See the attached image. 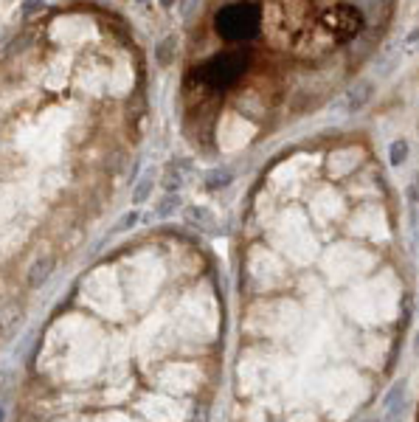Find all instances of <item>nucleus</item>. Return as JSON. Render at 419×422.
<instances>
[{
    "mask_svg": "<svg viewBox=\"0 0 419 422\" xmlns=\"http://www.w3.org/2000/svg\"><path fill=\"white\" fill-rule=\"evenodd\" d=\"M214 26L231 42L254 39L259 34V26H262V9L257 3H248V0L245 3H231V6L217 12Z\"/></svg>",
    "mask_w": 419,
    "mask_h": 422,
    "instance_id": "obj_1",
    "label": "nucleus"
},
{
    "mask_svg": "<svg viewBox=\"0 0 419 422\" xmlns=\"http://www.w3.org/2000/svg\"><path fill=\"white\" fill-rule=\"evenodd\" d=\"M248 62H250L248 51H225V54H217V57L208 59L200 68V76H203L205 84H212V88H217V91H225V88H231V84L239 82Z\"/></svg>",
    "mask_w": 419,
    "mask_h": 422,
    "instance_id": "obj_2",
    "label": "nucleus"
},
{
    "mask_svg": "<svg viewBox=\"0 0 419 422\" xmlns=\"http://www.w3.org/2000/svg\"><path fill=\"white\" fill-rule=\"evenodd\" d=\"M192 175H194L192 158H172L163 166L160 186H163V192H183V186L192 181Z\"/></svg>",
    "mask_w": 419,
    "mask_h": 422,
    "instance_id": "obj_3",
    "label": "nucleus"
},
{
    "mask_svg": "<svg viewBox=\"0 0 419 422\" xmlns=\"http://www.w3.org/2000/svg\"><path fill=\"white\" fill-rule=\"evenodd\" d=\"M54 270H57V257L54 253H39L26 270V287L28 290H39L54 276Z\"/></svg>",
    "mask_w": 419,
    "mask_h": 422,
    "instance_id": "obj_4",
    "label": "nucleus"
},
{
    "mask_svg": "<svg viewBox=\"0 0 419 422\" xmlns=\"http://www.w3.org/2000/svg\"><path fill=\"white\" fill-rule=\"evenodd\" d=\"M183 220H186V226H192L194 231L217 234V217H214V211L208 208V205H186V208H183Z\"/></svg>",
    "mask_w": 419,
    "mask_h": 422,
    "instance_id": "obj_5",
    "label": "nucleus"
},
{
    "mask_svg": "<svg viewBox=\"0 0 419 422\" xmlns=\"http://www.w3.org/2000/svg\"><path fill=\"white\" fill-rule=\"evenodd\" d=\"M26 318V304L12 299V302H3L0 304V338H9Z\"/></svg>",
    "mask_w": 419,
    "mask_h": 422,
    "instance_id": "obj_6",
    "label": "nucleus"
},
{
    "mask_svg": "<svg viewBox=\"0 0 419 422\" xmlns=\"http://www.w3.org/2000/svg\"><path fill=\"white\" fill-rule=\"evenodd\" d=\"M332 26H335V31H338V39H349V37L357 34L363 20H360L355 6H338V12H335V17H332Z\"/></svg>",
    "mask_w": 419,
    "mask_h": 422,
    "instance_id": "obj_7",
    "label": "nucleus"
},
{
    "mask_svg": "<svg viewBox=\"0 0 419 422\" xmlns=\"http://www.w3.org/2000/svg\"><path fill=\"white\" fill-rule=\"evenodd\" d=\"M234 181H236V172H234L231 166H214V169H205L203 178H200V183H203L205 192H223V189L234 186Z\"/></svg>",
    "mask_w": 419,
    "mask_h": 422,
    "instance_id": "obj_8",
    "label": "nucleus"
},
{
    "mask_svg": "<svg viewBox=\"0 0 419 422\" xmlns=\"http://www.w3.org/2000/svg\"><path fill=\"white\" fill-rule=\"evenodd\" d=\"M371 96H374V84L369 82V79H360V82H355L352 88H349V93H346V113H360L369 102H371Z\"/></svg>",
    "mask_w": 419,
    "mask_h": 422,
    "instance_id": "obj_9",
    "label": "nucleus"
},
{
    "mask_svg": "<svg viewBox=\"0 0 419 422\" xmlns=\"http://www.w3.org/2000/svg\"><path fill=\"white\" fill-rule=\"evenodd\" d=\"M175 57H178V37H175V34L160 37V39L155 42V62H158L160 68H169V65L175 62Z\"/></svg>",
    "mask_w": 419,
    "mask_h": 422,
    "instance_id": "obj_10",
    "label": "nucleus"
},
{
    "mask_svg": "<svg viewBox=\"0 0 419 422\" xmlns=\"http://www.w3.org/2000/svg\"><path fill=\"white\" fill-rule=\"evenodd\" d=\"M155 186H158V175L152 172V169H149V172H144L138 181H136V186H133V205H144L149 197H152V192H155Z\"/></svg>",
    "mask_w": 419,
    "mask_h": 422,
    "instance_id": "obj_11",
    "label": "nucleus"
},
{
    "mask_svg": "<svg viewBox=\"0 0 419 422\" xmlns=\"http://www.w3.org/2000/svg\"><path fill=\"white\" fill-rule=\"evenodd\" d=\"M178 208H183V197H180V192H166V194L160 197L158 208H155V217H158V220H169V217H175V211H178Z\"/></svg>",
    "mask_w": 419,
    "mask_h": 422,
    "instance_id": "obj_12",
    "label": "nucleus"
},
{
    "mask_svg": "<svg viewBox=\"0 0 419 422\" xmlns=\"http://www.w3.org/2000/svg\"><path fill=\"white\" fill-rule=\"evenodd\" d=\"M405 389H408L405 380H397V383L391 386V392L383 397V405H386V408H391V416H397V414H400L397 408H402V403H405Z\"/></svg>",
    "mask_w": 419,
    "mask_h": 422,
    "instance_id": "obj_13",
    "label": "nucleus"
},
{
    "mask_svg": "<svg viewBox=\"0 0 419 422\" xmlns=\"http://www.w3.org/2000/svg\"><path fill=\"white\" fill-rule=\"evenodd\" d=\"M397 48H400V42H394V46H389V48H386L380 57H377V62H374V65H377V71H380L383 76H389V73L397 68V62H400V51H397Z\"/></svg>",
    "mask_w": 419,
    "mask_h": 422,
    "instance_id": "obj_14",
    "label": "nucleus"
},
{
    "mask_svg": "<svg viewBox=\"0 0 419 422\" xmlns=\"http://www.w3.org/2000/svg\"><path fill=\"white\" fill-rule=\"evenodd\" d=\"M408 155H411V147H408V141H405V138L391 141V147H389V160H391L394 166H402V163L408 160Z\"/></svg>",
    "mask_w": 419,
    "mask_h": 422,
    "instance_id": "obj_15",
    "label": "nucleus"
},
{
    "mask_svg": "<svg viewBox=\"0 0 419 422\" xmlns=\"http://www.w3.org/2000/svg\"><path fill=\"white\" fill-rule=\"evenodd\" d=\"M138 223H141V211H138V205H133V208L127 211V214H121V217H118V223H115V228H113V231H115V234L133 231Z\"/></svg>",
    "mask_w": 419,
    "mask_h": 422,
    "instance_id": "obj_16",
    "label": "nucleus"
},
{
    "mask_svg": "<svg viewBox=\"0 0 419 422\" xmlns=\"http://www.w3.org/2000/svg\"><path fill=\"white\" fill-rule=\"evenodd\" d=\"M46 6V0H23V15L28 17V15H34V12H39V9H43Z\"/></svg>",
    "mask_w": 419,
    "mask_h": 422,
    "instance_id": "obj_17",
    "label": "nucleus"
},
{
    "mask_svg": "<svg viewBox=\"0 0 419 422\" xmlns=\"http://www.w3.org/2000/svg\"><path fill=\"white\" fill-rule=\"evenodd\" d=\"M158 6L160 9H172V6H178V0H158Z\"/></svg>",
    "mask_w": 419,
    "mask_h": 422,
    "instance_id": "obj_18",
    "label": "nucleus"
},
{
    "mask_svg": "<svg viewBox=\"0 0 419 422\" xmlns=\"http://www.w3.org/2000/svg\"><path fill=\"white\" fill-rule=\"evenodd\" d=\"M416 39H419V28H413V31L405 37V46H411V42H416Z\"/></svg>",
    "mask_w": 419,
    "mask_h": 422,
    "instance_id": "obj_19",
    "label": "nucleus"
},
{
    "mask_svg": "<svg viewBox=\"0 0 419 422\" xmlns=\"http://www.w3.org/2000/svg\"><path fill=\"white\" fill-rule=\"evenodd\" d=\"M3 416H6V411H3V408H0V419H3Z\"/></svg>",
    "mask_w": 419,
    "mask_h": 422,
    "instance_id": "obj_20",
    "label": "nucleus"
},
{
    "mask_svg": "<svg viewBox=\"0 0 419 422\" xmlns=\"http://www.w3.org/2000/svg\"><path fill=\"white\" fill-rule=\"evenodd\" d=\"M416 347H419V338H416Z\"/></svg>",
    "mask_w": 419,
    "mask_h": 422,
    "instance_id": "obj_21",
    "label": "nucleus"
}]
</instances>
